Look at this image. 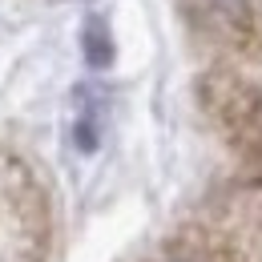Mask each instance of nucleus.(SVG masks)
I'll use <instances>...</instances> for the list:
<instances>
[{"instance_id":"f257e3e1","label":"nucleus","mask_w":262,"mask_h":262,"mask_svg":"<svg viewBox=\"0 0 262 262\" xmlns=\"http://www.w3.org/2000/svg\"><path fill=\"white\" fill-rule=\"evenodd\" d=\"M0 262H40V218L29 182L0 158Z\"/></svg>"},{"instance_id":"f03ea898","label":"nucleus","mask_w":262,"mask_h":262,"mask_svg":"<svg viewBox=\"0 0 262 262\" xmlns=\"http://www.w3.org/2000/svg\"><path fill=\"white\" fill-rule=\"evenodd\" d=\"M85 53H89V61H93L97 69L109 61V40H105V33H101V25H89V36H85Z\"/></svg>"}]
</instances>
